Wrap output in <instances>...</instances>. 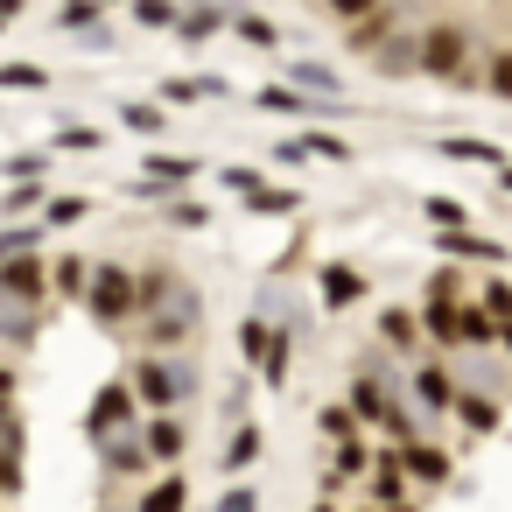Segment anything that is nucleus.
Returning <instances> with one entry per match:
<instances>
[{"instance_id":"obj_1","label":"nucleus","mask_w":512,"mask_h":512,"mask_svg":"<svg viewBox=\"0 0 512 512\" xmlns=\"http://www.w3.org/2000/svg\"><path fill=\"white\" fill-rule=\"evenodd\" d=\"M85 309H92L106 330H120V323L134 316V274H127V267H92V274H85Z\"/></svg>"},{"instance_id":"obj_2","label":"nucleus","mask_w":512,"mask_h":512,"mask_svg":"<svg viewBox=\"0 0 512 512\" xmlns=\"http://www.w3.org/2000/svg\"><path fill=\"white\" fill-rule=\"evenodd\" d=\"M463 57H470V43H463V29H449V22L414 43V71H428V78H463Z\"/></svg>"},{"instance_id":"obj_3","label":"nucleus","mask_w":512,"mask_h":512,"mask_svg":"<svg viewBox=\"0 0 512 512\" xmlns=\"http://www.w3.org/2000/svg\"><path fill=\"white\" fill-rule=\"evenodd\" d=\"M197 330V295L176 281V295L169 302H155V323H148V344H183Z\"/></svg>"},{"instance_id":"obj_4","label":"nucleus","mask_w":512,"mask_h":512,"mask_svg":"<svg viewBox=\"0 0 512 512\" xmlns=\"http://www.w3.org/2000/svg\"><path fill=\"white\" fill-rule=\"evenodd\" d=\"M43 288H50V274H43V260H36V253L0 260V295H8V302H43Z\"/></svg>"},{"instance_id":"obj_5","label":"nucleus","mask_w":512,"mask_h":512,"mask_svg":"<svg viewBox=\"0 0 512 512\" xmlns=\"http://www.w3.org/2000/svg\"><path fill=\"white\" fill-rule=\"evenodd\" d=\"M134 386H141V400H148V407H176V400L190 393V379H176L162 358H141V365H134Z\"/></svg>"},{"instance_id":"obj_6","label":"nucleus","mask_w":512,"mask_h":512,"mask_svg":"<svg viewBox=\"0 0 512 512\" xmlns=\"http://www.w3.org/2000/svg\"><path fill=\"white\" fill-rule=\"evenodd\" d=\"M351 302H365V274L358 267H323V309H351Z\"/></svg>"},{"instance_id":"obj_7","label":"nucleus","mask_w":512,"mask_h":512,"mask_svg":"<svg viewBox=\"0 0 512 512\" xmlns=\"http://www.w3.org/2000/svg\"><path fill=\"white\" fill-rule=\"evenodd\" d=\"M253 106H260V113H288V120H302V113H330V106H316V99L295 92V85H267V92H253Z\"/></svg>"},{"instance_id":"obj_8","label":"nucleus","mask_w":512,"mask_h":512,"mask_svg":"<svg viewBox=\"0 0 512 512\" xmlns=\"http://www.w3.org/2000/svg\"><path fill=\"white\" fill-rule=\"evenodd\" d=\"M442 155H449V162H477V169H505V148H498V141H477V134H449Z\"/></svg>"},{"instance_id":"obj_9","label":"nucleus","mask_w":512,"mask_h":512,"mask_svg":"<svg viewBox=\"0 0 512 512\" xmlns=\"http://www.w3.org/2000/svg\"><path fill=\"white\" fill-rule=\"evenodd\" d=\"M197 169H204L197 155H148V162H141V176H148V183H162V190H183Z\"/></svg>"},{"instance_id":"obj_10","label":"nucleus","mask_w":512,"mask_h":512,"mask_svg":"<svg viewBox=\"0 0 512 512\" xmlns=\"http://www.w3.org/2000/svg\"><path fill=\"white\" fill-rule=\"evenodd\" d=\"M491 330H498V316H491V309H470V302L456 309V351H484V344H491Z\"/></svg>"},{"instance_id":"obj_11","label":"nucleus","mask_w":512,"mask_h":512,"mask_svg":"<svg viewBox=\"0 0 512 512\" xmlns=\"http://www.w3.org/2000/svg\"><path fill=\"white\" fill-rule=\"evenodd\" d=\"M393 463H407L421 484H442V477H449V456H442V449H428V442H407V449H393Z\"/></svg>"},{"instance_id":"obj_12","label":"nucleus","mask_w":512,"mask_h":512,"mask_svg":"<svg viewBox=\"0 0 512 512\" xmlns=\"http://www.w3.org/2000/svg\"><path fill=\"white\" fill-rule=\"evenodd\" d=\"M120 120H127V134H141V141L169 134V106H162V99H141V106H127Z\"/></svg>"},{"instance_id":"obj_13","label":"nucleus","mask_w":512,"mask_h":512,"mask_svg":"<svg viewBox=\"0 0 512 512\" xmlns=\"http://www.w3.org/2000/svg\"><path fill=\"white\" fill-rule=\"evenodd\" d=\"M351 407H358L365 421H386V428H407V421H400V407L386 400V386H372V379H365V386L351 393Z\"/></svg>"},{"instance_id":"obj_14","label":"nucleus","mask_w":512,"mask_h":512,"mask_svg":"<svg viewBox=\"0 0 512 512\" xmlns=\"http://www.w3.org/2000/svg\"><path fill=\"white\" fill-rule=\"evenodd\" d=\"M288 85H295V92H323V99H337V71H330V64H295V57H288Z\"/></svg>"},{"instance_id":"obj_15","label":"nucleus","mask_w":512,"mask_h":512,"mask_svg":"<svg viewBox=\"0 0 512 512\" xmlns=\"http://www.w3.org/2000/svg\"><path fill=\"white\" fill-rule=\"evenodd\" d=\"M127 421V386H106L99 400H92V435H113Z\"/></svg>"},{"instance_id":"obj_16","label":"nucleus","mask_w":512,"mask_h":512,"mask_svg":"<svg viewBox=\"0 0 512 512\" xmlns=\"http://www.w3.org/2000/svg\"><path fill=\"white\" fill-rule=\"evenodd\" d=\"M141 449H148L155 463H176V456H183V421H169V414H162V421L148 428V442H141Z\"/></svg>"},{"instance_id":"obj_17","label":"nucleus","mask_w":512,"mask_h":512,"mask_svg":"<svg viewBox=\"0 0 512 512\" xmlns=\"http://www.w3.org/2000/svg\"><path fill=\"white\" fill-rule=\"evenodd\" d=\"M379 337H386L393 351H407V344L421 337V316H407V309H379Z\"/></svg>"},{"instance_id":"obj_18","label":"nucleus","mask_w":512,"mask_h":512,"mask_svg":"<svg viewBox=\"0 0 512 512\" xmlns=\"http://www.w3.org/2000/svg\"><path fill=\"white\" fill-rule=\"evenodd\" d=\"M414 393H421V407H449V400H456L449 372H435V365H428V372H414Z\"/></svg>"},{"instance_id":"obj_19","label":"nucleus","mask_w":512,"mask_h":512,"mask_svg":"<svg viewBox=\"0 0 512 512\" xmlns=\"http://www.w3.org/2000/svg\"><path fill=\"white\" fill-rule=\"evenodd\" d=\"M183 505H190V484H183V477H162V484L148 491L141 512H183Z\"/></svg>"},{"instance_id":"obj_20","label":"nucleus","mask_w":512,"mask_h":512,"mask_svg":"<svg viewBox=\"0 0 512 512\" xmlns=\"http://www.w3.org/2000/svg\"><path fill=\"white\" fill-rule=\"evenodd\" d=\"M421 323L435 330V344H449V351H456V302H435V295H428V316H421Z\"/></svg>"},{"instance_id":"obj_21","label":"nucleus","mask_w":512,"mask_h":512,"mask_svg":"<svg viewBox=\"0 0 512 512\" xmlns=\"http://www.w3.org/2000/svg\"><path fill=\"white\" fill-rule=\"evenodd\" d=\"M260 456V428L253 421H239V435H232V449H225V470H246Z\"/></svg>"},{"instance_id":"obj_22","label":"nucleus","mask_w":512,"mask_h":512,"mask_svg":"<svg viewBox=\"0 0 512 512\" xmlns=\"http://www.w3.org/2000/svg\"><path fill=\"white\" fill-rule=\"evenodd\" d=\"M106 463H113V470H127V477H134V470H141V463H148V449H141V442H134V435H113V442H106Z\"/></svg>"},{"instance_id":"obj_23","label":"nucleus","mask_w":512,"mask_h":512,"mask_svg":"<svg viewBox=\"0 0 512 512\" xmlns=\"http://www.w3.org/2000/svg\"><path fill=\"white\" fill-rule=\"evenodd\" d=\"M218 85H197V78H169L162 85V106H197V99H211Z\"/></svg>"},{"instance_id":"obj_24","label":"nucleus","mask_w":512,"mask_h":512,"mask_svg":"<svg viewBox=\"0 0 512 512\" xmlns=\"http://www.w3.org/2000/svg\"><path fill=\"white\" fill-rule=\"evenodd\" d=\"M295 148L302 155H323V162H351V141H337V134H302Z\"/></svg>"},{"instance_id":"obj_25","label":"nucleus","mask_w":512,"mask_h":512,"mask_svg":"<svg viewBox=\"0 0 512 512\" xmlns=\"http://www.w3.org/2000/svg\"><path fill=\"white\" fill-rule=\"evenodd\" d=\"M85 211H92L85 197H43V225H78Z\"/></svg>"},{"instance_id":"obj_26","label":"nucleus","mask_w":512,"mask_h":512,"mask_svg":"<svg viewBox=\"0 0 512 512\" xmlns=\"http://www.w3.org/2000/svg\"><path fill=\"white\" fill-rule=\"evenodd\" d=\"M85 274H92V267H85V260L71 253V260H57V274H50V288H57V295H85Z\"/></svg>"},{"instance_id":"obj_27","label":"nucleus","mask_w":512,"mask_h":512,"mask_svg":"<svg viewBox=\"0 0 512 512\" xmlns=\"http://www.w3.org/2000/svg\"><path fill=\"white\" fill-rule=\"evenodd\" d=\"M0 85H15V92H43V85H50V71H36V64H0Z\"/></svg>"},{"instance_id":"obj_28","label":"nucleus","mask_w":512,"mask_h":512,"mask_svg":"<svg viewBox=\"0 0 512 512\" xmlns=\"http://www.w3.org/2000/svg\"><path fill=\"white\" fill-rule=\"evenodd\" d=\"M8 211H43V176H15V190H8Z\"/></svg>"},{"instance_id":"obj_29","label":"nucleus","mask_w":512,"mask_h":512,"mask_svg":"<svg viewBox=\"0 0 512 512\" xmlns=\"http://www.w3.org/2000/svg\"><path fill=\"white\" fill-rule=\"evenodd\" d=\"M246 204H253L260 218H274V211H295V190H267V183H260V190H246Z\"/></svg>"},{"instance_id":"obj_30","label":"nucleus","mask_w":512,"mask_h":512,"mask_svg":"<svg viewBox=\"0 0 512 512\" xmlns=\"http://www.w3.org/2000/svg\"><path fill=\"white\" fill-rule=\"evenodd\" d=\"M169 225H176V232H204V225H211V211H204V204H190V197H176V204H169Z\"/></svg>"},{"instance_id":"obj_31","label":"nucleus","mask_w":512,"mask_h":512,"mask_svg":"<svg viewBox=\"0 0 512 512\" xmlns=\"http://www.w3.org/2000/svg\"><path fill=\"white\" fill-rule=\"evenodd\" d=\"M99 22V0H64L57 8V29H92Z\"/></svg>"},{"instance_id":"obj_32","label":"nucleus","mask_w":512,"mask_h":512,"mask_svg":"<svg viewBox=\"0 0 512 512\" xmlns=\"http://www.w3.org/2000/svg\"><path fill=\"white\" fill-rule=\"evenodd\" d=\"M50 225H15V232H0V260H15V253H29L36 239H43Z\"/></svg>"},{"instance_id":"obj_33","label":"nucleus","mask_w":512,"mask_h":512,"mask_svg":"<svg viewBox=\"0 0 512 512\" xmlns=\"http://www.w3.org/2000/svg\"><path fill=\"white\" fill-rule=\"evenodd\" d=\"M176 29H183L190 43H204V36L218 29V8H190V15H176Z\"/></svg>"},{"instance_id":"obj_34","label":"nucleus","mask_w":512,"mask_h":512,"mask_svg":"<svg viewBox=\"0 0 512 512\" xmlns=\"http://www.w3.org/2000/svg\"><path fill=\"white\" fill-rule=\"evenodd\" d=\"M239 36H246V43H253V50H274V43H281V36H274V22H267V15H239Z\"/></svg>"},{"instance_id":"obj_35","label":"nucleus","mask_w":512,"mask_h":512,"mask_svg":"<svg viewBox=\"0 0 512 512\" xmlns=\"http://www.w3.org/2000/svg\"><path fill=\"white\" fill-rule=\"evenodd\" d=\"M421 211H428L435 225H470V211H463L456 197H421Z\"/></svg>"},{"instance_id":"obj_36","label":"nucleus","mask_w":512,"mask_h":512,"mask_svg":"<svg viewBox=\"0 0 512 512\" xmlns=\"http://www.w3.org/2000/svg\"><path fill=\"white\" fill-rule=\"evenodd\" d=\"M456 414H463V428H477V435L498 428V407H491V400H456Z\"/></svg>"},{"instance_id":"obj_37","label":"nucleus","mask_w":512,"mask_h":512,"mask_svg":"<svg viewBox=\"0 0 512 512\" xmlns=\"http://www.w3.org/2000/svg\"><path fill=\"white\" fill-rule=\"evenodd\" d=\"M134 22H148V29H169V22H176V0H134Z\"/></svg>"},{"instance_id":"obj_38","label":"nucleus","mask_w":512,"mask_h":512,"mask_svg":"<svg viewBox=\"0 0 512 512\" xmlns=\"http://www.w3.org/2000/svg\"><path fill=\"white\" fill-rule=\"evenodd\" d=\"M323 8H330L337 22H365V15L379 8V0H323Z\"/></svg>"},{"instance_id":"obj_39","label":"nucleus","mask_w":512,"mask_h":512,"mask_svg":"<svg viewBox=\"0 0 512 512\" xmlns=\"http://www.w3.org/2000/svg\"><path fill=\"white\" fill-rule=\"evenodd\" d=\"M428 295H435V302H456V295H463V274H456V267H442V274L428 281Z\"/></svg>"},{"instance_id":"obj_40","label":"nucleus","mask_w":512,"mask_h":512,"mask_svg":"<svg viewBox=\"0 0 512 512\" xmlns=\"http://www.w3.org/2000/svg\"><path fill=\"white\" fill-rule=\"evenodd\" d=\"M267 337H274V330H267V323H260V316H253V323H246V330H239V351H246V358H260V351H267Z\"/></svg>"},{"instance_id":"obj_41","label":"nucleus","mask_w":512,"mask_h":512,"mask_svg":"<svg viewBox=\"0 0 512 512\" xmlns=\"http://www.w3.org/2000/svg\"><path fill=\"white\" fill-rule=\"evenodd\" d=\"M337 470H344V477H358V470H365V442H358V435H344V449H337Z\"/></svg>"},{"instance_id":"obj_42","label":"nucleus","mask_w":512,"mask_h":512,"mask_svg":"<svg viewBox=\"0 0 512 512\" xmlns=\"http://www.w3.org/2000/svg\"><path fill=\"white\" fill-rule=\"evenodd\" d=\"M484 309L491 316H512V281H484Z\"/></svg>"},{"instance_id":"obj_43","label":"nucleus","mask_w":512,"mask_h":512,"mask_svg":"<svg viewBox=\"0 0 512 512\" xmlns=\"http://www.w3.org/2000/svg\"><path fill=\"white\" fill-rule=\"evenodd\" d=\"M0 491H8V498H15V491H22V463H15V456H8V442H0Z\"/></svg>"},{"instance_id":"obj_44","label":"nucleus","mask_w":512,"mask_h":512,"mask_svg":"<svg viewBox=\"0 0 512 512\" xmlns=\"http://www.w3.org/2000/svg\"><path fill=\"white\" fill-rule=\"evenodd\" d=\"M491 92H498V99H512V50H505V57H491Z\"/></svg>"},{"instance_id":"obj_45","label":"nucleus","mask_w":512,"mask_h":512,"mask_svg":"<svg viewBox=\"0 0 512 512\" xmlns=\"http://www.w3.org/2000/svg\"><path fill=\"white\" fill-rule=\"evenodd\" d=\"M225 190H232V197H246V190H260V169H225Z\"/></svg>"},{"instance_id":"obj_46","label":"nucleus","mask_w":512,"mask_h":512,"mask_svg":"<svg viewBox=\"0 0 512 512\" xmlns=\"http://www.w3.org/2000/svg\"><path fill=\"white\" fill-rule=\"evenodd\" d=\"M379 505H400V470H393V456H386V470H379Z\"/></svg>"},{"instance_id":"obj_47","label":"nucleus","mask_w":512,"mask_h":512,"mask_svg":"<svg viewBox=\"0 0 512 512\" xmlns=\"http://www.w3.org/2000/svg\"><path fill=\"white\" fill-rule=\"evenodd\" d=\"M0 169H8V176H43L50 162H43V155H15V162H0Z\"/></svg>"},{"instance_id":"obj_48","label":"nucleus","mask_w":512,"mask_h":512,"mask_svg":"<svg viewBox=\"0 0 512 512\" xmlns=\"http://www.w3.org/2000/svg\"><path fill=\"white\" fill-rule=\"evenodd\" d=\"M57 141H64V148H99V134H92V127H64Z\"/></svg>"},{"instance_id":"obj_49","label":"nucleus","mask_w":512,"mask_h":512,"mask_svg":"<svg viewBox=\"0 0 512 512\" xmlns=\"http://www.w3.org/2000/svg\"><path fill=\"white\" fill-rule=\"evenodd\" d=\"M323 428H330V435L344 442V435H351V407H330V414H323Z\"/></svg>"},{"instance_id":"obj_50","label":"nucleus","mask_w":512,"mask_h":512,"mask_svg":"<svg viewBox=\"0 0 512 512\" xmlns=\"http://www.w3.org/2000/svg\"><path fill=\"white\" fill-rule=\"evenodd\" d=\"M225 512H260V498H253V491H232V498H225Z\"/></svg>"},{"instance_id":"obj_51","label":"nucleus","mask_w":512,"mask_h":512,"mask_svg":"<svg viewBox=\"0 0 512 512\" xmlns=\"http://www.w3.org/2000/svg\"><path fill=\"white\" fill-rule=\"evenodd\" d=\"M491 344H505V351H512V316H498V330H491Z\"/></svg>"},{"instance_id":"obj_52","label":"nucleus","mask_w":512,"mask_h":512,"mask_svg":"<svg viewBox=\"0 0 512 512\" xmlns=\"http://www.w3.org/2000/svg\"><path fill=\"white\" fill-rule=\"evenodd\" d=\"M8 400H15V372H0V414H8Z\"/></svg>"},{"instance_id":"obj_53","label":"nucleus","mask_w":512,"mask_h":512,"mask_svg":"<svg viewBox=\"0 0 512 512\" xmlns=\"http://www.w3.org/2000/svg\"><path fill=\"white\" fill-rule=\"evenodd\" d=\"M8 15H22V0H0V22H8Z\"/></svg>"},{"instance_id":"obj_54","label":"nucleus","mask_w":512,"mask_h":512,"mask_svg":"<svg viewBox=\"0 0 512 512\" xmlns=\"http://www.w3.org/2000/svg\"><path fill=\"white\" fill-rule=\"evenodd\" d=\"M498 190H512V162H505V169H498Z\"/></svg>"},{"instance_id":"obj_55","label":"nucleus","mask_w":512,"mask_h":512,"mask_svg":"<svg viewBox=\"0 0 512 512\" xmlns=\"http://www.w3.org/2000/svg\"><path fill=\"white\" fill-rule=\"evenodd\" d=\"M99 8H120V0H99Z\"/></svg>"},{"instance_id":"obj_56","label":"nucleus","mask_w":512,"mask_h":512,"mask_svg":"<svg viewBox=\"0 0 512 512\" xmlns=\"http://www.w3.org/2000/svg\"><path fill=\"white\" fill-rule=\"evenodd\" d=\"M316 512H330V505H316Z\"/></svg>"}]
</instances>
